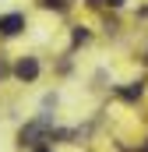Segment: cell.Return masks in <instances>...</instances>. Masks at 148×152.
I'll return each instance as SVG.
<instances>
[{
    "mask_svg": "<svg viewBox=\"0 0 148 152\" xmlns=\"http://www.w3.org/2000/svg\"><path fill=\"white\" fill-rule=\"evenodd\" d=\"M92 4H106V7H123L127 0H92Z\"/></svg>",
    "mask_w": 148,
    "mask_h": 152,
    "instance_id": "cell-4",
    "label": "cell"
},
{
    "mask_svg": "<svg viewBox=\"0 0 148 152\" xmlns=\"http://www.w3.org/2000/svg\"><path fill=\"white\" fill-rule=\"evenodd\" d=\"M36 152H53V145H49V142H42V145H39Z\"/></svg>",
    "mask_w": 148,
    "mask_h": 152,
    "instance_id": "cell-6",
    "label": "cell"
},
{
    "mask_svg": "<svg viewBox=\"0 0 148 152\" xmlns=\"http://www.w3.org/2000/svg\"><path fill=\"white\" fill-rule=\"evenodd\" d=\"M42 142H49V113L28 120V124L18 131V145H21V149H28V145H42ZM49 145H53V142H49Z\"/></svg>",
    "mask_w": 148,
    "mask_h": 152,
    "instance_id": "cell-1",
    "label": "cell"
},
{
    "mask_svg": "<svg viewBox=\"0 0 148 152\" xmlns=\"http://www.w3.org/2000/svg\"><path fill=\"white\" fill-rule=\"evenodd\" d=\"M39 71H42V67H39L36 57H18V60H14V78H18V81H36Z\"/></svg>",
    "mask_w": 148,
    "mask_h": 152,
    "instance_id": "cell-2",
    "label": "cell"
},
{
    "mask_svg": "<svg viewBox=\"0 0 148 152\" xmlns=\"http://www.w3.org/2000/svg\"><path fill=\"white\" fill-rule=\"evenodd\" d=\"M18 32H25V14L21 11L0 14V36H18Z\"/></svg>",
    "mask_w": 148,
    "mask_h": 152,
    "instance_id": "cell-3",
    "label": "cell"
},
{
    "mask_svg": "<svg viewBox=\"0 0 148 152\" xmlns=\"http://www.w3.org/2000/svg\"><path fill=\"white\" fill-rule=\"evenodd\" d=\"M67 0H42V7H64Z\"/></svg>",
    "mask_w": 148,
    "mask_h": 152,
    "instance_id": "cell-5",
    "label": "cell"
},
{
    "mask_svg": "<svg viewBox=\"0 0 148 152\" xmlns=\"http://www.w3.org/2000/svg\"><path fill=\"white\" fill-rule=\"evenodd\" d=\"M4 75H7V64H4V60H0V78H4Z\"/></svg>",
    "mask_w": 148,
    "mask_h": 152,
    "instance_id": "cell-7",
    "label": "cell"
}]
</instances>
